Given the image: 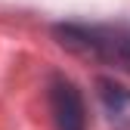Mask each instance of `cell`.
I'll return each mask as SVG.
<instances>
[{
    "label": "cell",
    "instance_id": "3",
    "mask_svg": "<svg viewBox=\"0 0 130 130\" xmlns=\"http://www.w3.org/2000/svg\"><path fill=\"white\" fill-rule=\"evenodd\" d=\"M99 96H102V102H105V108L111 111V115H124V108H130V93L121 87V84H115V80H99Z\"/></svg>",
    "mask_w": 130,
    "mask_h": 130
},
{
    "label": "cell",
    "instance_id": "2",
    "mask_svg": "<svg viewBox=\"0 0 130 130\" xmlns=\"http://www.w3.org/2000/svg\"><path fill=\"white\" fill-rule=\"evenodd\" d=\"M50 111L59 130H87V111H84L80 90L68 77L50 80Z\"/></svg>",
    "mask_w": 130,
    "mask_h": 130
},
{
    "label": "cell",
    "instance_id": "1",
    "mask_svg": "<svg viewBox=\"0 0 130 130\" xmlns=\"http://www.w3.org/2000/svg\"><path fill=\"white\" fill-rule=\"evenodd\" d=\"M56 37L65 50H71L84 59L115 62L121 68H130V40L108 28H87V25H59Z\"/></svg>",
    "mask_w": 130,
    "mask_h": 130
}]
</instances>
